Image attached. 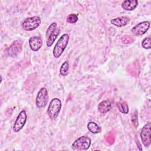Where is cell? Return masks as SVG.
I'll use <instances>...</instances> for the list:
<instances>
[{"mask_svg": "<svg viewBox=\"0 0 151 151\" xmlns=\"http://www.w3.org/2000/svg\"><path fill=\"white\" fill-rule=\"evenodd\" d=\"M130 21V18L127 16H123L117 18L111 19L110 23L113 25L117 27H123L129 24Z\"/></svg>", "mask_w": 151, "mask_h": 151, "instance_id": "cell-11", "label": "cell"}, {"mask_svg": "<svg viewBox=\"0 0 151 151\" xmlns=\"http://www.w3.org/2000/svg\"><path fill=\"white\" fill-rule=\"evenodd\" d=\"M111 109V103L109 100H106L101 101L98 104V110L102 114H105L109 112Z\"/></svg>", "mask_w": 151, "mask_h": 151, "instance_id": "cell-13", "label": "cell"}, {"mask_svg": "<svg viewBox=\"0 0 151 151\" xmlns=\"http://www.w3.org/2000/svg\"><path fill=\"white\" fill-rule=\"evenodd\" d=\"M69 40L70 36L66 33L62 35L58 39L52 50V54L55 58H59L61 55L68 45Z\"/></svg>", "mask_w": 151, "mask_h": 151, "instance_id": "cell-1", "label": "cell"}, {"mask_svg": "<svg viewBox=\"0 0 151 151\" xmlns=\"http://www.w3.org/2000/svg\"><path fill=\"white\" fill-rule=\"evenodd\" d=\"M132 122L135 127H137L138 119H137V113L136 112V111L134 112V113L133 114V115L132 117Z\"/></svg>", "mask_w": 151, "mask_h": 151, "instance_id": "cell-21", "label": "cell"}, {"mask_svg": "<svg viewBox=\"0 0 151 151\" xmlns=\"http://www.w3.org/2000/svg\"><path fill=\"white\" fill-rule=\"evenodd\" d=\"M22 42L20 40H17L12 42L6 50V52L8 56L11 57H16L21 51Z\"/></svg>", "mask_w": 151, "mask_h": 151, "instance_id": "cell-7", "label": "cell"}, {"mask_svg": "<svg viewBox=\"0 0 151 151\" xmlns=\"http://www.w3.org/2000/svg\"><path fill=\"white\" fill-rule=\"evenodd\" d=\"M27 119V115L25 110H23L18 114L14 124L13 126V130L15 133L19 132L25 126Z\"/></svg>", "mask_w": 151, "mask_h": 151, "instance_id": "cell-8", "label": "cell"}, {"mask_svg": "<svg viewBox=\"0 0 151 151\" xmlns=\"http://www.w3.org/2000/svg\"><path fill=\"white\" fill-rule=\"evenodd\" d=\"M137 0H125L122 4V7L123 9L131 11L135 9L138 5Z\"/></svg>", "mask_w": 151, "mask_h": 151, "instance_id": "cell-12", "label": "cell"}, {"mask_svg": "<svg viewBox=\"0 0 151 151\" xmlns=\"http://www.w3.org/2000/svg\"><path fill=\"white\" fill-rule=\"evenodd\" d=\"M87 129L90 132L93 134H97L101 132V127L94 122H90L87 124Z\"/></svg>", "mask_w": 151, "mask_h": 151, "instance_id": "cell-15", "label": "cell"}, {"mask_svg": "<svg viewBox=\"0 0 151 151\" xmlns=\"http://www.w3.org/2000/svg\"><path fill=\"white\" fill-rule=\"evenodd\" d=\"M68 70H69V64L68 61H64L60 68V74L62 76H67L68 73Z\"/></svg>", "mask_w": 151, "mask_h": 151, "instance_id": "cell-17", "label": "cell"}, {"mask_svg": "<svg viewBox=\"0 0 151 151\" xmlns=\"http://www.w3.org/2000/svg\"><path fill=\"white\" fill-rule=\"evenodd\" d=\"M60 32V29L58 28H57L52 33H51V34H50L47 37V40L46 44L48 47H50L52 45V44L54 42L56 38L58 36Z\"/></svg>", "mask_w": 151, "mask_h": 151, "instance_id": "cell-14", "label": "cell"}, {"mask_svg": "<svg viewBox=\"0 0 151 151\" xmlns=\"http://www.w3.org/2000/svg\"><path fill=\"white\" fill-rule=\"evenodd\" d=\"M149 27L150 22L149 21H142L134 25L131 29V32L135 36H141L147 31Z\"/></svg>", "mask_w": 151, "mask_h": 151, "instance_id": "cell-9", "label": "cell"}, {"mask_svg": "<svg viewBox=\"0 0 151 151\" xmlns=\"http://www.w3.org/2000/svg\"><path fill=\"white\" fill-rule=\"evenodd\" d=\"M140 138L144 146L147 147L151 143V124L147 123L142 129L140 132Z\"/></svg>", "mask_w": 151, "mask_h": 151, "instance_id": "cell-6", "label": "cell"}, {"mask_svg": "<svg viewBox=\"0 0 151 151\" xmlns=\"http://www.w3.org/2000/svg\"><path fill=\"white\" fill-rule=\"evenodd\" d=\"M91 139L87 136H82L77 139L71 145L74 150H87L91 146Z\"/></svg>", "mask_w": 151, "mask_h": 151, "instance_id": "cell-3", "label": "cell"}, {"mask_svg": "<svg viewBox=\"0 0 151 151\" xmlns=\"http://www.w3.org/2000/svg\"><path fill=\"white\" fill-rule=\"evenodd\" d=\"M121 41L124 44H131L134 42V38L130 35H124L121 38Z\"/></svg>", "mask_w": 151, "mask_h": 151, "instance_id": "cell-20", "label": "cell"}, {"mask_svg": "<svg viewBox=\"0 0 151 151\" xmlns=\"http://www.w3.org/2000/svg\"><path fill=\"white\" fill-rule=\"evenodd\" d=\"M29 46L33 51H38L42 45V40L40 37L33 36L29 38L28 40Z\"/></svg>", "mask_w": 151, "mask_h": 151, "instance_id": "cell-10", "label": "cell"}, {"mask_svg": "<svg viewBox=\"0 0 151 151\" xmlns=\"http://www.w3.org/2000/svg\"><path fill=\"white\" fill-rule=\"evenodd\" d=\"M142 47L145 49H150L151 48V38L147 37L144 38L142 42Z\"/></svg>", "mask_w": 151, "mask_h": 151, "instance_id": "cell-18", "label": "cell"}, {"mask_svg": "<svg viewBox=\"0 0 151 151\" xmlns=\"http://www.w3.org/2000/svg\"><path fill=\"white\" fill-rule=\"evenodd\" d=\"M117 107L119 111L123 114H127L129 113V107L126 102L120 101L117 103Z\"/></svg>", "mask_w": 151, "mask_h": 151, "instance_id": "cell-16", "label": "cell"}, {"mask_svg": "<svg viewBox=\"0 0 151 151\" xmlns=\"http://www.w3.org/2000/svg\"><path fill=\"white\" fill-rule=\"evenodd\" d=\"M48 101V90L45 87H41L38 91L35 99V104L39 109L45 107Z\"/></svg>", "mask_w": 151, "mask_h": 151, "instance_id": "cell-5", "label": "cell"}, {"mask_svg": "<svg viewBox=\"0 0 151 151\" xmlns=\"http://www.w3.org/2000/svg\"><path fill=\"white\" fill-rule=\"evenodd\" d=\"M78 21V15L76 14H69L67 17V21L70 24H75Z\"/></svg>", "mask_w": 151, "mask_h": 151, "instance_id": "cell-19", "label": "cell"}, {"mask_svg": "<svg viewBox=\"0 0 151 151\" xmlns=\"http://www.w3.org/2000/svg\"><path fill=\"white\" fill-rule=\"evenodd\" d=\"M61 107V101L58 98L55 97L51 100L47 109V113L51 120H54L57 118Z\"/></svg>", "mask_w": 151, "mask_h": 151, "instance_id": "cell-2", "label": "cell"}, {"mask_svg": "<svg viewBox=\"0 0 151 151\" xmlns=\"http://www.w3.org/2000/svg\"><path fill=\"white\" fill-rule=\"evenodd\" d=\"M41 23V19L38 16L27 18L21 23L22 28L27 31H31L37 29Z\"/></svg>", "mask_w": 151, "mask_h": 151, "instance_id": "cell-4", "label": "cell"}]
</instances>
